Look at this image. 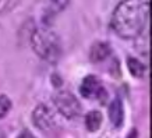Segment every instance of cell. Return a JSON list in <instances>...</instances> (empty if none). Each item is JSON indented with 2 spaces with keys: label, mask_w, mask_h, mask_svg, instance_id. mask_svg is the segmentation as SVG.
Masks as SVG:
<instances>
[{
  "label": "cell",
  "mask_w": 152,
  "mask_h": 138,
  "mask_svg": "<svg viewBox=\"0 0 152 138\" xmlns=\"http://www.w3.org/2000/svg\"><path fill=\"white\" fill-rule=\"evenodd\" d=\"M102 124V115L98 110H92L89 112L85 117V126L89 131H96Z\"/></svg>",
  "instance_id": "8"
},
{
  "label": "cell",
  "mask_w": 152,
  "mask_h": 138,
  "mask_svg": "<svg viewBox=\"0 0 152 138\" xmlns=\"http://www.w3.org/2000/svg\"><path fill=\"white\" fill-rule=\"evenodd\" d=\"M123 116H124L123 105L119 99H115L109 106V119H110L115 127H120L123 124Z\"/></svg>",
  "instance_id": "7"
},
{
  "label": "cell",
  "mask_w": 152,
  "mask_h": 138,
  "mask_svg": "<svg viewBox=\"0 0 152 138\" xmlns=\"http://www.w3.org/2000/svg\"><path fill=\"white\" fill-rule=\"evenodd\" d=\"M103 89L101 88V84L94 75H88L85 77L80 87V93L83 95L84 98H92L95 93L99 95V92H102Z\"/></svg>",
  "instance_id": "5"
},
{
  "label": "cell",
  "mask_w": 152,
  "mask_h": 138,
  "mask_svg": "<svg viewBox=\"0 0 152 138\" xmlns=\"http://www.w3.org/2000/svg\"><path fill=\"white\" fill-rule=\"evenodd\" d=\"M127 67H129L130 73H131V75H134V77H142L144 74H145V66L140 61V60L134 59V57H129L127 59Z\"/></svg>",
  "instance_id": "9"
},
{
  "label": "cell",
  "mask_w": 152,
  "mask_h": 138,
  "mask_svg": "<svg viewBox=\"0 0 152 138\" xmlns=\"http://www.w3.org/2000/svg\"><path fill=\"white\" fill-rule=\"evenodd\" d=\"M53 102H55L57 110L67 119H74L81 113V105H80L78 99L70 91H61L56 93Z\"/></svg>",
  "instance_id": "3"
},
{
  "label": "cell",
  "mask_w": 152,
  "mask_h": 138,
  "mask_svg": "<svg viewBox=\"0 0 152 138\" xmlns=\"http://www.w3.org/2000/svg\"><path fill=\"white\" fill-rule=\"evenodd\" d=\"M34 124L39 130H50L55 126V115L46 105H38L32 113Z\"/></svg>",
  "instance_id": "4"
},
{
  "label": "cell",
  "mask_w": 152,
  "mask_h": 138,
  "mask_svg": "<svg viewBox=\"0 0 152 138\" xmlns=\"http://www.w3.org/2000/svg\"><path fill=\"white\" fill-rule=\"evenodd\" d=\"M149 0H121L113 11L110 25L120 38L134 39L147 27Z\"/></svg>",
  "instance_id": "1"
},
{
  "label": "cell",
  "mask_w": 152,
  "mask_h": 138,
  "mask_svg": "<svg viewBox=\"0 0 152 138\" xmlns=\"http://www.w3.org/2000/svg\"><path fill=\"white\" fill-rule=\"evenodd\" d=\"M18 138H35V137H34L31 133H28V131H24L23 134H20V135H18Z\"/></svg>",
  "instance_id": "13"
},
{
  "label": "cell",
  "mask_w": 152,
  "mask_h": 138,
  "mask_svg": "<svg viewBox=\"0 0 152 138\" xmlns=\"http://www.w3.org/2000/svg\"><path fill=\"white\" fill-rule=\"evenodd\" d=\"M11 107V101L6 95H0V119H3L9 113Z\"/></svg>",
  "instance_id": "10"
},
{
  "label": "cell",
  "mask_w": 152,
  "mask_h": 138,
  "mask_svg": "<svg viewBox=\"0 0 152 138\" xmlns=\"http://www.w3.org/2000/svg\"><path fill=\"white\" fill-rule=\"evenodd\" d=\"M129 138H135V134H134V135H133V134H131V135H130Z\"/></svg>",
  "instance_id": "14"
},
{
  "label": "cell",
  "mask_w": 152,
  "mask_h": 138,
  "mask_svg": "<svg viewBox=\"0 0 152 138\" xmlns=\"http://www.w3.org/2000/svg\"><path fill=\"white\" fill-rule=\"evenodd\" d=\"M109 55H110V46L107 45V43H105V42H96V43H94L91 50H89V59L94 63L105 60L106 57H109Z\"/></svg>",
  "instance_id": "6"
},
{
  "label": "cell",
  "mask_w": 152,
  "mask_h": 138,
  "mask_svg": "<svg viewBox=\"0 0 152 138\" xmlns=\"http://www.w3.org/2000/svg\"><path fill=\"white\" fill-rule=\"evenodd\" d=\"M50 3H52V6H53V9H55L56 11H61L63 9L67 7L69 0H50Z\"/></svg>",
  "instance_id": "12"
},
{
  "label": "cell",
  "mask_w": 152,
  "mask_h": 138,
  "mask_svg": "<svg viewBox=\"0 0 152 138\" xmlns=\"http://www.w3.org/2000/svg\"><path fill=\"white\" fill-rule=\"evenodd\" d=\"M18 3V0H0V14L13 10Z\"/></svg>",
  "instance_id": "11"
},
{
  "label": "cell",
  "mask_w": 152,
  "mask_h": 138,
  "mask_svg": "<svg viewBox=\"0 0 152 138\" xmlns=\"http://www.w3.org/2000/svg\"><path fill=\"white\" fill-rule=\"evenodd\" d=\"M34 52L41 59L49 63H56L61 53V43L59 37L49 28H37L31 37Z\"/></svg>",
  "instance_id": "2"
}]
</instances>
